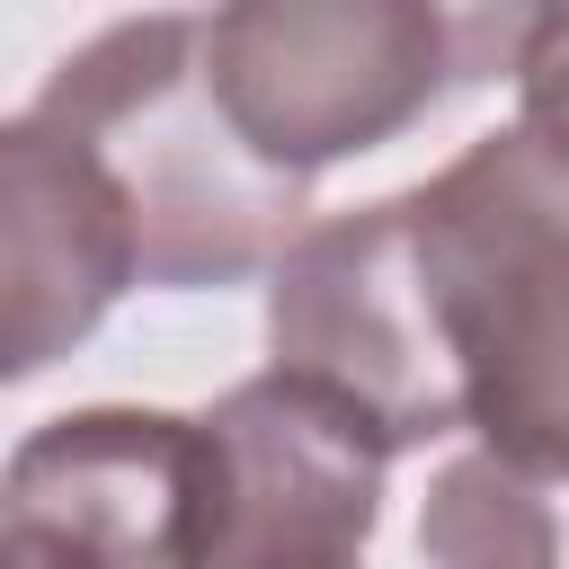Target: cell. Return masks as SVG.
Masks as SVG:
<instances>
[{
	"label": "cell",
	"instance_id": "6da1fadb",
	"mask_svg": "<svg viewBox=\"0 0 569 569\" xmlns=\"http://www.w3.org/2000/svg\"><path fill=\"white\" fill-rule=\"evenodd\" d=\"M267 356L373 418L391 453L471 436L569 480V169L507 124L311 222L267 276Z\"/></svg>",
	"mask_w": 569,
	"mask_h": 569
},
{
	"label": "cell",
	"instance_id": "7a4b0ae2",
	"mask_svg": "<svg viewBox=\"0 0 569 569\" xmlns=\"http://www.w3.org/2000/svg\"><path fill=\"white\" fill-rule=\"evenodd\" d=\"M27 107L116 169L142 231V284L187 293V284H240L258 267L276 276V258L311 231V187L276 178L213 107L196 9L98 27L44 71Z\"/></svg>",
	"mask_w": 569,
	"mask_h": 569
},
{
	"label": "cell",
	"instance_id": "3957f363",
	"mask_svg": "<svg viewBox=\"0 0 569 569\" xmlns=\"http://www.w3.org/2000/svg\"><path fill=\"white\" fill-rule=\"evenodd\" d=\"M525 18L418 9V0H240L204 9V80L231 133L293 187L329 160L382 151L453 80L516 71Z\"/></svg>",
	"mask_w": 569,
	"mask_h": 569
},
{
	"label": "cell",
	"instance_id": "277c9868",
	"mask_svg": "<svg viewBox=\"0 0 569 569\" xmlns=\"http://www.w3.org/2000/svg\"><path fill=\"white\" fill-rule=\"evenodd\" d=\"M391 445L302 373H249L196 409V560L187 569H356L382 525Z\"/></svg>",
	"mask_w": 569,
	"mask_h": 569
},
{
	"label": "cell",
	"instance_id": "5b68a950",
	"mask_svg": "<svg viewBox=\"0 0 569 569\" xmlns=\"http://www.w3.org/2000/svg\"><path fill=\"white\" fill-rule=\"evenodd\" d=\"M0 542L71 569H187L196 560V418L178 409H62L9 445Z\"/></svg>",
	"mask_w": 569,
	"mask_h": 569
},
{
	"label": "cell",
	"instance_id": "8992f818",
	"mask_svg": "<svg viewBox=\"0 0 569 569\" xmlns=\"http://www.w3.org/2000/svg\"><path fill=\"white\" fill-rule=\"evenodd\" d=\"M142 284V231L116 169L18 107L0 124V373H44Z\"/></svg>",
	"mask_w": 569,
	"mask_h": 569
},
{
	"label": "cell",
	"instance_id": "52a82bcc",
	"mask_svg": "<svg viewBox=\"0 0 569 569\" xmlns=\"http://www.w3.org/2000/svg\"><path fill=\"white\" fill-rule=\"evenodd\" d=\"M427 569H569V480L498 462L480 445L445 453L418 507Z\"/></svg>",
	"mask_w": 569,
	"mask_h": 569
},
{
	"label": "cell",
	"instance_id": "ba28073f",
	"mask_svg": "<svg viewBox=\"0 0 569 569\" xmlns=\"http://www.w3.org/2000/svg\"><path fill=\"white\" fill-rule=\"evenodd\" d=\"M516 124L569 169V9H525V44H516Z\"/></svg>",
	"mask_w": 569,
	"mask_h": 569
},
{
	"label": "cell",
	"instance_id": "9c48e42d",
	"mask_svg": "<svg viewBox=\"0 0 569 569\" xmlns=\"http://www.w3.org/2000/svg\"><path fill=\"white\" fill-rule=\"evenodd\" d=\"M0 569H71V560H44V551H9V542H0Z\"/></svg>",
	"mask_w": 569,
	"mask_h": 569
}]
</instances>
